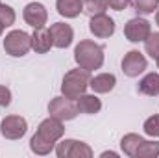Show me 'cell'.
Masks as SVG:
<instances>
[{
    "label": "cell",
    "instance_id": "18",
    "mask_svg": "<svg viewBox=\"0 0 159 158\" xmlns=\"http://www.w3.org/2000/svg\"><path fill=\"white\" fill-rule=\"evenodd\" d=\"M144 141V138L143 136H139V134H135V132H129V134H126L122 140H120V149L124 151V155L129 158H135V153H137V149H139V145Z\"/></svg>",
    "mask_w": 159,
    "mask_h": 158
},
{
    "label": "cell",
    "instance_id": "1",
    "mask_svg": "<svg viewBox=\"0 0 159 158\" xmlns=\"http://www.w3.org/2000/svg\"><path fill=\"white\" fill-rule=\"evenodd\" d=\"M74 62L87 71L100 69L104 65V47L91 39H81L74 48Z\"/></svg>",
    "mask_w": 159,
    "mask_h": 158
},
{
    "label": "cell",
    "instance_id": "4",
    "mask_svg": "<svg viewBox=\"0 0 159 158\" xmlns=\"http://www.w3.org/2000/svg\"><path fill=\"white\" fill-rule=\"evenodd\" d=\"M48 114L52 117L61 119V121H70L80 114V110L74 99H69V97L61 95V97H54L48 102Z\"/></svg>",
    "mask_w": 159,
    "mask_h": 158
},
{
    "label": "cell",
    "instance_id": "32",
    "mask_svg": "<svg viewBox=\"0 0 159 158\" xmlns=\"http://www.w3.org/2000/svg\"><path fill=\"white\" fill-rule=\"evenodd\" d=\"M0 4H2V2H0Z\"/></svg>",
    "mask_w": 159,
    "mask_h": 158
},
{
    "label": "cell",
    "instance_id": "28",
    "mask_svg": "<svg viewBox=\"0 0 159 158\" xmlns=\"http://www.w3.org/2000/svg\"><path fill=\"white\" fill-rule=\"evenodd\" d=\"M100 156H102V158H106V156H113V158H117L119 155H117V153H113V151H104V153H102Z\"/></svg>",
    "mask_w": 159,
    "mask_h": 158
},
{
    "label": "cell",
    "instance_id": "13",
    "mask_svg": "<svg viewBox=\"0 0 159 158\" xmlns=\"http://www.w3.org/2000/svg\"><path fill=\"white\" fill-rule=\"evenodd\" d=\"M54 47V39L50 34V28H35V32L32 34V48L37 54H46L50 48Z\"/></svg>",
    "mask_w": 159,
    "mask_h": 158
},
{
    "label": "cell",
    "instance_id": "6",
    "mask_svg": "<svg viewBox=\"0 0 159 158\" xmlns=\"http://www.w3.org/2000/svg\"><path fill=\"white\" fill-rule=\"evenodd\" d=\"M28 132V123L20 116H6L0 123V134L6 140H20Z\"/></svg>",
    "mask_w": 159,
    "mask_h": 158
},
{
    "label": "cell",
    "instance_id": "22",
    "mask_svg": "<svg viewBox=\"0 0 159 158\" xmlns=\"http://www.w3.org/2000/svg\"><path fill=\"white\" fill-rule=\"evenodd\" d=\"M107 9V2L106 0H83V13L89 17L106 13Z\"/></svg>",
    "mask_w": 159,
    "mask_h": 158
},
{
    "label": "cell",
    "instance_id": "21",
    "mask_svg": "<svg viewBox=\"0 0 159 158\" xmlns=\"http://www.w3.org/2000/svg\"><path fill=\"white\" fill-rule=\"evenodd\" d=\"M129 4L139 15H150L159 7V0H129Z\"/></svg>",
    "mask_w": 159,
    "mask_h": 158
},
{
    "label": "cell",
    "instance_id": "27",
    "mask_svg": "<svg viewBox=\"0 0 159 158\" xmlns=\"http://www.w3.org/2000/svg\"><path fill=\"white\" fill-rule=\"evenodd\" d=\"M107 2V6L111 7V9H115V11H124L128 6H129V0H106Z\"/></svg>",
    "mask_w": 159,
    "mask_h": 158
},
{
    "label": "cell",
    "instance_id": "14",
    "mask_svg": "<svg viewBox=\"0 0 159 158\" xmlns=\"http://www.w3.org/2000/svg\"><path fill=\"white\" fill-rule=\"evenodd\" d=\"M115 86H117V78L113 73H100L96 77H91L89 82V87L94 93H109L115 89Z\"/></svg>",
    "mask_w": 159,
    "mask_h": 158
},
{
    "label": "cell",
    "instance_id": "17",
    "mask_svg": "<svg viewBox=\"0 0 159 158\" xmlns=\"http://www.w3.org/2000/svg\"><path fill=\"white\" fill-rule=\"evenodd\" d=\"M139 91L146 97H157L159 95V73H148L139 82Z\"/></svg>",
    "mask_w": 159,
    "mask_h": 158
},
{
    "label": "cell",
    "instance_id": "30",
    "mask_svg": "<svg viewBox=\"0 0 159 158\" xmlns=\"http://www.w3.org/2000/svg\"><path fill=\"white\" fill-rule=\"evenodd\" d=\"M156 24L159 26V9H157V13H156Z\"/></svg>",
    "mask_w": 159,
    "mask_h": 158
},
{
    "label": "cell",
    "instance_id": "24",
    "mask_svg": "<svg viewBox=\"0 0 159 158\" xmlns=\"http://www.w3.org/2000/svg\"><path fill=\"white\" fill-rule=\"evenodd\" d=\"M15 19H17L15 9L11 6H7V4H0V22L7 28V26L15 24Z\"/></svg>",
    "mask_w": 159,
    "mask_h": 158
},
{
    "label": "cell",
    "instance_id": "2",
    "mask_svg": "<svg viewBox=\"0 0 159 158\" xmlns=\"http://www.w3.org/2000/svg\"><path fill=\"white\" fill-rule=\"evenodd\" d=\"M91 82V71L87 69H70L69 73H65L63 82H61V93L69 99H78L80 95H83L89 87Z\"/></svg>",
    "mask_w": 159,
    "mask_h": 158
},
{
    "label": "cell",
    "instance_id": "23",
    "mask_svg": "<svg viewBox=\"0 0 159 158\" xmlns=\"http://www.w3.org/2000/svg\"><path fill=\"white\" fill-rule=\"evenodd\" d=\"M144 50L150 58L157 60L159 58V32H150V36L144 39Z\"/></svg>",
    "mask_w": 159,
    "mask_h": 158
},
{
    "label": "cell",
    "instance_id": "31",
    "mask_svg": "<svg viewBox=\"0 0 159 158\" xmlns=\"http://www.w3.org/2000/svg\"><path fill=\"white\" fill-rule=\"evenodd\" d=\"M156 62H157V69H159V58H157V60H156Z\"/></svg>",
    "mask_w": 159,
    "mask_h": 158
},
{
    "label": "cell",
    "instance_id": "12",
    "mask_svg": "<svg viewBox=\"0 0 159 158\" xmlns=\"http://www.w3.org/2000/svg\"><path fill=\"white\" fill-rule=\"evenodd\" d=\"M50 34H52V39H54V47H57V48H67V47L72 45L74 30L67 22H54L50 26Z\"/></svg>",
    "mask_w": 159,
    "mask_h": 158
},
{
    "label": "cell",
    "instance_id": "20",
    "mask_svg": "<svg viewBox=\"0 0 159 158\" xmlns=\"http://www.w3.org/2000/svg\"><path fill=\"white\" fill-rule=\"evenodd\" d=\"M159 156V141H143L135 153V158H157Z\"/></svg>",
    "mask_w": 159,
    "mask_h": 158
},
{
    "label": "cell",
    "instance_id": "5",
    "mask_svg": "<svg viewBox=\"0 0 159 158\" xmlns=\"http://www.w3.org/2000/svg\"><path fill=\"white\" fill-rule=\"evenodd\" d=\"M56 155L57 158H91L93 156V149L78 140H61L59 143H56Z\"/></svg>",
    "mask_w": 159,
    "mask_h": 158
},
{
    "label": "cell",
    "instance_id": "7",
    "mask_svg": "<svg viewBox=\"0 0 159 158\" xmlns=\"http://www.w3.org/2000/svg\"><path fill=\"white\" fill-rule=\"evenodd\" d=\"M150 32H152V26H150V22H148L146 19H143V17H133V19H129V21L126 22V26H124V36H126V39L131 41V43H141V41H144L150 36Z\"/></svg>",
    "mask_w": 159,
    "mask_h": 158
},
{
    "label": "cell",
    "instance_id": "26",
    "mask_svg": "<svg viewBox=\"0 0 159 158\" xmlns=\"http://www.w3.org/2000/svg\"><path fill=\"white\" fill-rule=\"evenodd\" d=\"M11 104V91L6 86H0V108H6Z\"/></svg>",
    "mask_w": 159,
    "mask_h": 158
},
{
    "label": "cell",
    "instance_id": "10",
    "mask_svg": "<svg viewBox=\"0 0 159 158\" xmlns=\"http://www.w3.org/2000/svg\"><path fill=\"white\" fill-rule=\"evenodd\" d=\"M89 30L94 37H100V39H107L115 34V21L106 15V13H100V15H94V17H89Z\"/></svg>",
    "mask_w": 159,
    "mask_h": 158
},
{
    "label": "cell",
    "instance_id": "9",
    "mask_svg": "<svg viewBox=\"0 0 159 158\" xmlns=\"http://www.w3.org/2000/svg\"><path fill=\"white\" fill-rule=\"evenodd\" d=\"M37 134L43 136L44 140L52 141V143H57V141L63 138V134H65L63 121L57 119V117L48 116L46 119H43V121L39 123V126H37Z\"/></svg>",
    "mask_w": 159,
    "mask_h": 158
},
{
    "label": "cell",
    "instance_id": "16",
    "mask_svg": "<svg viewBox=\"0 0 159 158\" xmlns=\"http://www.w3.org/2000/svg\"><path fill=\"white\" fill-rule=\"evenodd\" d=\"M76 104H78L80 114H87V116H93V114H98L102 110V101L96 97V95H80L76 99Z\"/></svg>",
    "mask_w": 159,
    "mask_h": 158
},
{
    "label": "cell",
    "instance_id": "11",
    "mask_svg": "<svg viewBox=\"0 0 159 158\" xmlns=\"http://www.w3.org/2000/svg\"><path fill=\"white\" fill-rule=\"evenodd\" d=\"M22 19L26 24H30L34 30L35 28H43L48 21V11L46 7L41 4V2H30L24 6V11H22Z\"/></svg>",
    "mask_w": 159,
    "mask_h": 158
},
{
    "label": "cell",
    "instance_id": "15",
    "mask_svg": "<svg viewBox=\"0 0 159 158\" xmlns=\"http://www.w3.org/2000/svg\"><path fill=\"white\" fill-rule=\"evenodd\" d=\"M56 9L65 19H76L83 11V0H56Z\"/></svg>",
    "mask_w": 159,
    "mask_h": 158
},
{
    "label": "cell",
    "instance_id": "3",
    "mask_svg": "<svg viewBox=\"0 0 159 158\" xmlns=\"http://www.w3.org/2000/svg\"><path fill=\"white\" fill-rule=\"evenodd\" d=\"M32 48V36L24 30H11L4 39V50L6 54L13 58H22Z\"/></svg>",
    "mask_w": 159,
    "mask_h": 158
},
{
    "label": "cell",
    "instance_id": "29",
    "mask_svg": "<svg viewBox=\"0 0 159 158\" xmlns=\"http://www.w3.org/2000/svg\"><path fill=\"white\" fill-rule=\"evenodd\" d=\"M4 30H6V26H4V24H2V22H0V36H2V34H4Z\"/></svg>",
    "mask_w": 159,
    "mask_h": 158
},
{
    "label": "cell",
    "instance_id": "8",
    "mask_svg": "<svg viewBox=\"0 0 159 158\" xmlns=\"http://www.w3.org/2000/svg\"><path fill=\"white\" fill-rule=\"evenodd\" d=\"M146 67H148V62L139 50H129L122 58V73L129 78L139 77L141 73L146 71Z\"/></svg>",
    "mask_w": 159,
    "mask_h": 158
},
{
    "label": "cell",
    "instance_id": "19",
    "mask_svg": "<svg viewBox=\"0 0 159 158\" xmlns=\"http://www.w3.org/2000/svg\"><path fill=\"white\" fill-rule=\"evenodd\" d=\"M30 149H32V153H35V155H39V156H46V155H50V153L56 149V143L44 140L43 136H39V134L35 132V134L32 136V140H30Z\"/></svg>",
    "mask_w": 159,
    "mask_h": 158
},
{
    "label": "cell",
    "instance_id": "25",
    "mask_svg": "<svg viewBox=\"0 0 159 158\" xmlns=\"http://www.w3.org/2000/svg\"><path fill=\"white\" fill-rule=\"evenodd\" d=\"M143 128H144V134L146 136H150V138H159V116H150V117L144 121V125H143Z\"/></svg>",
    "mask_w": 159,
    "mask_h": 158
}]
</instances>
